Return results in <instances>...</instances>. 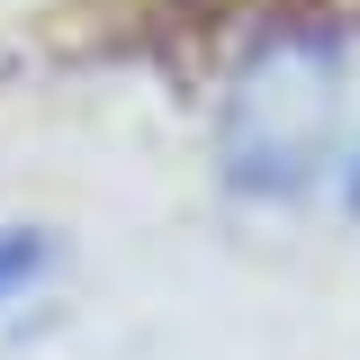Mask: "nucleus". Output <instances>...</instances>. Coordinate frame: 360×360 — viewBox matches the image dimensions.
<instances>
[{"instance_id": "f257e3e1", "label": "nucleus", "mask_w": 360, "mask_h": 360, "mask_svg": "<svg viewBox=\"0 0 360 360\" xmlns=\"http://www.w3.org/2000/svg\"><path fill=\"white\" fill-rule=\"evenodd\" d=\"M342 153V37L270 27L217 108V172L243 198H307Z\"/></svg>"}, {"instance_id": "f03ea898", "label": "nucleus", "mask_w": 360, "mask_h": 360, "mask_svg": "<svg viewBox=\"0 0 360 360\" xmlns=\"http://www.w3.org/2000/svg\"><path fill=\"white\" fill-rule=\"evenodd\" d=\"M37 270H45V234L37 225H9V234H0V307H9L18 288H37Z\"/></svg>"}, {"instance_id": "7ed1b4c3", "label": "nucleus", "mask_w": 360, "mask_h": 360, "mask_svg": "<svg viewBox=\"0 0 360 360\" xmlns=\"http://www.w3.org/2000/svg\"><path fill=\"white\" fill-rule=\"evenodd\" d=\"M342 207L360 217V153H352V172H342Z\"/></svg>"}]
</instances>
